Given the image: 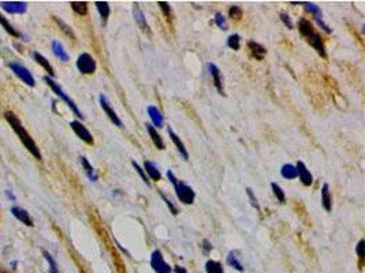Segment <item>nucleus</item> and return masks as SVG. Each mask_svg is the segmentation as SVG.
Instances as JSON below:
<instances>
[{"label":"nucleus","instance_id":"nucleus-16","mask_svg":"<svg viewBox=\"0 0 365 273\" xmlns=\"http://www.w3.org/2000/svg\"><path fill=\"white\" fill-rule=\"evenodd\" d=\"M145 129H146L148 134H149V136H151L153 145H155V146L160 150L165 149V143H164V141H163L162 136L158 133V130L155 129L152 124H149V123H146V124H145Z\"/></svg>","mask_w":365,"mask_h":273},{"label":"nucleus","instance_id":"nucleus-19","mask_svg":"<svg viewBox=\"0 0 365 273\" xmlns=\"http://www.w3.org/2000/svg\"><path fill=\"white\" fill-rule=\"evenodd\" d=\"M248 47L250 49L252 55H253V58H256L257 60H263L265 54H267V49L263 47L262 44H259V42H256L253 40L248 41Z\"/></svg>","mask_w":365,"mask_h":273},{"label":"nucleus","instance_id":"nucleus-39","mask_svg":"<svg viewBox=\"0 0 365 273\" xmlns=\"http://www.w3.org/2000/svg\"><path fill=\"white\" fill-rule=\"evenodd\" d=\"M215 23L218 25V27L219 29H222V30H227L228 29V25H227V20H226V18L222 15L221 13H218L216 15H215Z\"/></svg>","mask_w":365,"mask_h":273},{"label":"nucleus","instance_id":"nucleus-43","mask_svg":"<svg viewBox=\"0 0 365 273\" xmlns=\"http://www.w3.org/2000/svg\"><path fill=\"white\" fill-rule=\"evenodd\" d=\"M281 20L284 23V26L287 27V29H293L294 27L293 26V20H291V18H290L287 14L281 13Z\"/></svg>","mask_w":365,"mask_h":273},{"label":"nucleus","instance_id":"nucleus-23","mask_svg":"<svg viewBox=\"0 0 365 273\" xmlns=\"http://www.w3.org/2000/svg\"><path fill=\"white\" fill-rule=\"evenodd\" d=\"M298 32H300V34H301L303 37L308 39L310 34L315 32V27L310 23V20H305V18H301V20H298Z\"/></svg>","mask_w":365,"mask_h":273},{"label":"nucleus","instance_id":"nucleus-1","mask_svg":"<svg viewBox=\"0 0 365 273\" xmlns=\"http://www.w3.org/2000/svg\"><path fill=\"white\" fill-rule=\"evenodd\" d=\"M6 120L8 122V124L11 126V129L14 130L15 134L18 136V138L21 139V142L25 145V148L33 155V156L37 158V160H41V153H40V149H39V146H37V143L35 142V139L30 136L26 129L22 126L21 120L15 116L14 112H11V111H7L6 112Z\"/></svg>","mask_w":365,"mask_h":273},{"label":"nucleus","instance_id":"nucleus-36","mask_svg":"<svg viewBox=\"0 0 365 273\" xmlns=\"http://www.w3.org/2000/svg\"><path fill=\"white\" fill-rule=\"evenodd\" d=\"M55 20H56V23L59 25V27L62 29V32L66 33V36H69L71 40H76V36H74V33H73V30L70 29L69 25H66L62 20H59V18H56V17H55Z\"/></svg>","mask_w":365,"mask_h":273},{"label":"nucleus","instance_id":"nucleus-20","mask_svg":"<svg viewBox=\"0 0 365 273\" xmlns=\"http://www.w3.org/2000/svg\"><path fill=\"white\" fill-rule=\"evenodd\" d=\"M322 205H323L325 212H331V209H332V197H331L328 183H324L322 187Z\"/></svg>","mask_w":365,"mask_h":273},{"label":"nucleus","instance_id":"nucleus-32","mask_svg":"<svg viewBox=\"0 0 365 273\" xmlns=\"http://www.w3.org/2000/svg\"><path fill=\"white\" fill-rule=\"evenodd\" d=\"M227 47L234 49V51H238L241 48V36L240 34H231L227 39Z\"/></svg>","mask_w":365,"mask_h":273},{"label":"nucleus","instance_id":"nucleus-13","mask_svg":"<svg viewBox=\"0 0 365 273\" xmlns=\"http://www.w3.org/2000/svg\"><path fill=\"white\" fill-rule=\"evenodd\" d=\"M306 41L310 44V47L313 48V49H316V52L322 58H327V54H325V48H324V42L322 40V37H320V34L317 33L316 30L313 32V33L310 34L309 37L306 39Z\"/></svg>","mask_w":365,"mask_h":273},{"label":"nucleus","instance_id":"nucleus-14","mask_svg":"<svg viewBox=\"0 0 365 273\" xmlns=\"http://www.w3.org/2000/svg\"><path fill=\"white\" fill-rule=\"evenodd\" d=\"M167 133H168V136L171 138V141L174 142V145L177 146V149H178L179 155L182 156V158H183V160H189V153H187L186 146H185V143L182 142V139L174 133V130H172L171 127L167 129Z\"/></svg>","mask_w":365,"mask_h":273},{"label":"nucleus","instance_id":"nucleus-18","mask_svg":"<svg viewBox=\"0 0 365 273\" xmlns=\"http://www.w3.org/2000/svg\"><path fill=\"white\" fill-rule=\"evenodd\" d=\"M11 213L14 214L15 218H18V220L21 221L22 224L28 225V227H33V225H35L33 224V220L30 217V214H29L25 209L18 208V206H14V208H11Z\"/></svg>","mask_w":365,"mask_h":273},{"label":"nucleus","instance_id":"nucleus-25","mask_svg":"<svg viewBox=\"0 0 365 273\" xmlns=\"http://www.w3.org/2000/svg\"><path fill=\"white\" fill-rule=\"evenodd\" d=\"M281 175L284 179H287V180H293V179H296L298 177L297 175V168L296 165H293V164H283L282 168H281Z\"/></svg>","mask_w":365,"mask_h":273},{"label":"nucleus","instance_id":"nucleus-34","mask_svg":"<svg viewBox=\"0 0 365 273\" xmlns=\"http://www.w3.org/2000/svg\"><path fill=\"white\" fill-rule=\"evenodd\" d=\"M131 165L134 167V170H136V172H137L138 175H140V177L142 179V182H144V183L146 184L148 187H149V186H151V182H149V177L146 176V174H145L144 168H142V167H140V164L136 163L134 160L131 161Z\"/></svg>","mask_w":365,"mask_h":273},{"label":"nucleus","instance_id":"nucleus-5","mask_svg":"<svg viewBox=\"0 0 365 273\" xmlns=\"http://www.w3.org/2000/svg\"><path fill=\"white\" fill-rule=\"evenodd\" d=\"M151 268L155 273H171L172 268L164 261V257L160 250H153L151 254Z\"/></svg>","mask_w":365,"mask_h":273},{"label":"nucleus","instance_id":"nucleus-22","mask_svg":"<svg viewBox=\"0 0 365 273\" xmlns=\"http://www.w3.org/2000/svg\"><path fill=\"white\" fill-rule=\"evenodd\" d=\"M227 264L231 266V268L237 269L238 272H243V271H245V268H243V265H242V262L240 261V253L237 252V250H231V252L228 253Z\"/></svg>","mask_w":365,"mask_h":273},{"label":"nucleus","instance_id":"nucleus-9","mask_svg":"<svg viewBox=\"0 0 365 273\" xmlns=\"http://www.w3.org/2000/svg\"><path fill=\"white\" fill-rule=\"evenodd\" d=\"M208 71H209V74L212 77L215 88L219 92V95L226 96V93H224V86H223V77H222V73L221 70H219V67H218L216 64H214V63H209V64H208Z\"/></svg>","mask_w":365,"mask_h":273},{"label":"nucleus","instance_id":"nucleus-37","mask_svg":"<svg viewBox=\"0 0 365 273\" xmlns=\"http://www.w3.org/2000/svg\"><path fill=\"white\" fill-rule=\"evenodd\" d=\"M159 195H160V197H162V199L164 201V204L167 205V208L170 209V212H171L172 214H174V216H177V214H178V209H177V206L172 204L171 201H170V199L167 198V195H165L163 191H159Z\"/></svg>","mask_w":365,"mask_h":273},{"label":"nucleus","instance_id":"nucleus-42","mask_svg":"<svg viewBox=\"0 0 365 273\" xmlns=\"http://www.w3.org/2000/svg\"><path fill=\"white\" fill-rule=\"evenodd\" d=\"M246 194H248L250 204L253 205V206H255L257 211H260V205H259V201H257V198H256L255 193H253V190H252L250 187H248V189H246Z\"/></svg>","mask_w":365,"mask_h":273},{"label":"nucleus","instance_id":"nucleus-44","mask_svg":"<svg viewBox=\"0 0 365 273\" xmlns=\"http://www.w3.org/2000/svg\"><path fill=\"white\" fill-rule=\"evenodd\" d=\"M315 20H316L317 23H319V26L322 27V29H323L324 32H325L327 34H330L331 32H332V30L330 29V26H328L327 23H324V20L322 17H315Z\"/></svg>","mask_w":365,"mask_h":273},{"label":"nucleus","instance_id":"nucleus-6","mask_svg":"<svg viewBox=\"0 0 365 273\" xmlns=\"http://www.w3.org/2000/svg\"><path fill=\"white\" fill-rule=\"evenodd\" d=\"M10 68H11V71L14 73L20 79H22V82H25L28 86H35L36 85V81H35V78H33V75H32V73L29 71L28 68L25 67V66H22V64H20V63H15V61H13V63H10Z\"/></svg>","mask_w":365,"mask_h":273},{"label":"nucleus","instance_id":"nucleus-27","mask_svg":"<svg viewBox=\"0 0 365 273\" xmlns=\"http://www.w3.org/2000/svg\"><path fill=\"white\" fill-rule=\"evenodd\" d=\"M95 4H96L97 11H99V14H100L101 20H103V22L105 23V22H107V20H108V17H110V14H111L110 4H108L107 1H96Z\"/></svg>","mask_w":365,"mask_h":273},{"label":"nucleus","instance_id":"nucleus-31","mask_svg":"<svg viewBox=\"0 0 365 273\" xmlns=\"http://www.w3.org/2000/svg\"><path fill=\"white\" fill-rule=\"evenodd\" d=\"M271 189L274 191V195L276 197V199H278L281 204H284V202H286V194H284V191L282 190V187L278 183H275V182H272V183H271Z\"/></svg>","mask_w":365,"mask_h":273},{"label":"nucleus","instance_id":"nucleus-46","mask_svg":"<svg viewBox=\"0 0 365 273\" xmlns=\"http://www.w3.org/2000/svg\"><path fill=\"white\" fill-rule=\"evenodd\" d=\"M174 272L175 273H187L186 268H183V266H174Z\"/></svg>","mask_w":365,"mask_h":273},{"label":"nucleus","instance_id":"nucleus-47","mask_svg":"<svg viewBox=\"0 0 365 273\" xmlns=\"http://www.w3.org/2000/svg\"><path fill=\"white\" fill-rule=\"evenodd\" d=\"M6 194H7V197L10 198V199H13V201H15V195H14V194H13V193H11V191L7 190V191H6Z\"/></svg>","mask_w":365,"mask_h":273},{"label":"nucleus","instance_id":"nucleus-12","mask_svg":"<svg viewBox=\"0 0 365 273\" xmlns=\"http://www.w3.org/2000/svg\"><path fill=\"white\" fill-rule=\"evenodd\" d=\"M296 168L297 175H298V177H300V180H301V183L304 186H310V184L313 183V176H312L310 171L306 168V165L304 164V161H297Z\"/></svg>","mask_w":365,"mask_h":273},{"label":"nucleus","instance_id":"nucleus-3","mask_svg":"<svg viewBox=\"0 0 365 273\" xmlns=\"http://www.w3.org/2000/svg\"><path fill=\"white\" fill-rule=\"evenodd\" d=\"M42 79H44V82H45V83L48 85L49 88L52 89V92H54V93H55L56 96H59V97L62 98L63 101H64V102H66V104H67V105H69L70 109H71V111H73V112H74V114H76V115L78 116L80 119H83L82 112H81V111L78 109V107H77L76 102L73 101V100L70 98L69 96H67V95H66V93H64V92H63V89L61 88V86H59V85H58V83H56V82L54 81V79H52L51 77H48V75H45V77H44Z\"/></svg>","mask_w":365,"mask_h":273},{"label":"nucleus","instance_id":"nucleus-48","mask_svg":"<svg viewBox=\"0 0 365 273\" xmlns=\"http://www.w3.org/2000/svg\"><path fill=\"white\" fill-rule=\"evenodd\" d=\"M0 273H6V272H0Z\"/></svg>","mask_w":365,"mask_h":273},{"label":"nucleus","instance_id":"nucleus-26","mask_svg":"<svg viewBox=\"0 0 365 273\" xmlns=\"http://www.w3.org/2000/svg\"><path fill=\"white\" fill-rule=\"evenodd\" d=\"M80 160H81V164H82V167H83V170H85V174H86V176L89 177L92 182H97V179H99V177H97L96 172H95L93 167H92V164L88 161V158H86V157L81 156V157H80Z\"/></svg>","mask_w":365,"mask_h":273},{"label":"nucleus","instance_id":"nucleus-8","mask_svg":"<svg viewBox=\"0 0 365 273\" xmlns=\"http://www.w3.org/2000/svg\"><path fill=\"white\" fill-rule=\"evenodd\" d=\"M99 101H100V105H101V108H103V111L105 112V115L110 117L111 122L114 123L115 126H118V127H123V122H122L121 117L117 115V112L112 109V107L110 105V101H108V98H107L103 93L99 96Z\"/></svg>","mask_w":365,"mask_h":273},{"label":"nucleus","instance_id":"nucleus-24","mask_svg":"<svg viewBox=\"0 0 365 273\" xmlns=\"http://www.w3.org/2000/svg\"><path fill=\"white\" fill-rule=\"evenodd\" d=\"M33 58H35V60L48 73V77H51V78L55 77V70L51 66V63L47 60V58H44V56H42L41 54H39V52H35V54H33Z\"/></svg>","mask_w":365,"mask_h":273},{"label":"nucleus","instance_id":"nucleus-33","mask_svg":"<svg viewBox=\"0 0 365 273\" xmlns=\"http://www.w3.org/2000/svg\"><path fill=\"white\" fill-rule=\"evenodd\" d=\"M304 7H305V10L310 13L312 15H315V17H322V10L319 8V6H316L315 3H310V1H303L301 3Z\"/></svg>","mask_w":365,"mask_h":273},{"label":"nucleus","instance_id":"nucleus-7","mask_svg":"<svg viewBox=\"0 0 365 273\" xmlns=\"http://www.w3.org/2000/svg\"><path fill=\"white\" fill-rule=\"evenodd\" d=\"M70 127H71L73 131L76 133L77 136H78L80 139H82L85 143H88V145H93V143H95V139H93V136L90 134V131L86 129L80 120H73V122H70Z\"/></svg>","mask_w":365,"mask_h":273},{"label":"nucleus","instance_id":"nucleus-30","mask_svg":"<svg viewBox=\"0 0 365 273\" xmlns=\"http://www.w3.org/2000/svg\"><path fill=\"white\" fill-rule=\"evenodd\" d=\"M70 6L74 10V13H77L78 15H86L88 14V3L86 1H71Z\"/></svg>","mask_w":365,"mask_h":273},{"label":"nucleus","instance_id":"nucleus-28","mask_svg":"<svg viewBox=\"0 0 365 273\" xmlns=\"http://www.w3.org/2000/svg\"><path fill=\"white\" fill-rule=\"evenodd\" d=\"M205 271L207 273H224L223 265L219 261H214V259H208L205 262Z\"/></svg>","mask_w":365,"mask_h":273},{"label":"nucleus","instance_id":"nucleus-21","mask_svg":"<svg viewBox=\"0 0 365 273\" xmlns=\"http://www.w3.org/2000/svg\"><path fill=\"white\" fill-rule=\"evenodd\" d=\"M51 45H52V52H54V55H55L56 58H59V60L69 61V59H70L69 54L66 52V49H64V47H63L61 41L54 40Z\"/></svg>","mask_w":365,"mask_h":273},{"label":"nucleus","instance_id":"nucleus-45","mask_svg":"<svg viewBox=\"0 0 365 273\" xmlns=\"http://www.w3.org/2000/svg\"><path fill=\"white\" fill-rule=\"evenodd\" d=\"M201 245H203L201 247H203V250H204V254H205V255H208V254L211 253V250H212V243H211V242H209L208 239H204Z\"/></svg>","mask_w":365,"mask_h":273},{"label":"nucleus","instance_id":"nucleus-35","mask_svg":"<svg viewBox=\"0 0 365 273\" xmlns=\"http://www.w3.org/2000/svg\"><path fill=\"white\" fill-rule=\"evenodd\" d=\"M242 15H243V10H242L240 6H231L228 8V17H230L231 20H241Z\"/></svg>","mask_w":365,"mask_h":273},{"label":"nucleus","instance_id":"nucleus-41","mask_svg":"<svg viewBox=\"0 0 365 273\" xmlns=\"http://www.w3.org/2000/svg\"><path fill=\"white\" fill-rule=\"evenodd\" d=\"M42 255H44V258L48 261L49 271H51V273H58V265H56L55 259L52 258V255H51L48 252H42Z\"/></svg>","mask_w":365,"mask_h":273},{"label":"nucleus","instance_id":"nucleus-17","mask_svg":"<svg viewBox=\"0 0 365 273\" xmlns=\"http://www.w3.org/2000/svg\"><path fill=\"white\" fill-rule=\"evenodd\" d=\"M144 171L146 174V176L151 177L152 180L155 182H159L162 179V174L159 171V167L153 161H149V160H145L144 161Z\"/></svg>","mask_w":365,"mask_h":273},{"label":"nucleus","instance_id":"nucleus-15","mask_svg":"<svg viewBox=\"0 0 365 273\" xmlns=\"http://www.w3.org/2000/svg\"><path fill=\"white\" fill-rule=\"evenodd\" d=\"M146 111H148V115H149L152 123H153V124H152L153 127L160 129V127L164 126V116L162 115V112H160V109H159L158 107L149 105V107L146 108Z\"/></svg>","mask_w":365,"mask_h":273},{"label":"nucleus","instance_id":"nucleus-4","mask_svg":"<svg viewBox=\"0 0 365 273\" xmlns=\"http://www.w3.org/2000/svg\"><path fill=\"white\" fill-rule=\"evenodd\" d=\"M77 68H78V71L81 73V74H93L95 71H96V60L93 59V56L90 54H86V52H83L78 56V59H77Z\"/></svg>","mask_w":365,"mask_h":273},{"label":"nucleus","instance_id":"nucleus-2","mask_svg":"<svg viewBox=\"0 0 365 273\" xmlns=\"http://www.w3.org/2000/svg\"><path fill=\"white\" fill-rule=\"evenodd\" d=\"M167 177L174 186V190H175V194H177V198L179 201L185 205L193 204L194 199H196V193H194L193 189L187 183H185L183 180H179L178 177L174 175V172L171 170L167 171Z\"/></svg>","mask_w":365,"mask_h":273},{"label":"nucleus","instance_id":"nucleus-11","mask_svg":"<svg viewBox=\"0 0 365 273\" xmlns=\"http://www.w3.org/2000/svg\"><path fill=\"white\" fill-rule=\"evenodd\" d=\"M133 15H134V20L137 22V25L140 26V29H141L145 34L151 36L152 32L151 29H149V25H148V22H146V18H145L142 10L140 8V6H138L137 3H134V6H133Z\"/></svg>","mask_w":365,"mask_h":273},{"label":"nucleus","instance_id":"nucleus-29","mask_svg":"<svg viewBox=\"0 0 365 273\" xmlns=\"http://www.w3.org/2000/svg\"><path fill=\"white\" fill-rule=\"evenodd\" d=\"M0 25L4 27V30H6L8 34H11L13 37H17V39H18V37H21V33L15 30L14 27H13V25L8 22L7 18H6L3 14H0Z\"/></svg>","mask_w":365,"mask_h":273},{"label":"nucleus","instance_id":"nucleus-40","mask_svg":"<svg viewBox=\"0 0 365 273\" xmlns=\"http://www.w3.org/2000/svg\"><path fill=\"white\" fill-rule=\"evenodd\" d=\"M364 249H365V240L361 239L357 243V247H356V252H357L358 255V261H360V266H363V262H364Z\"/></svg>","mask_w":365,"mask_h":273},{"label":"nucleus","instance_id":"nucleus-10","mask_svg":"<svg viewBox=\"0 0 365 273\" xmlns=\"http://www.w3.org/2000/svg\"><path fill=\"white\" fill-rule=\"evenodd\" d=\"M0 7L8 14H23L28 10L26 1H0Z\"/></svg>","mask_w":365,"mask_h":273},{"label":"nucleus","instance_id":"nucleus-38","mask_svg":"<svg viewBox=\"0 0 365 273\" xmlns=\"http://www.w3.org/2000/svg\"><path fill=\"white\" fill-rule=\"evenodd\" d=\"M158 6L160 7V10L163 11V14H164L165 18H167V20L171 22L172 14H171V8H170V4H168V3H165V1H158Z\"/></svg>","mask_w":365,"mask_h":273}]
</instances>
